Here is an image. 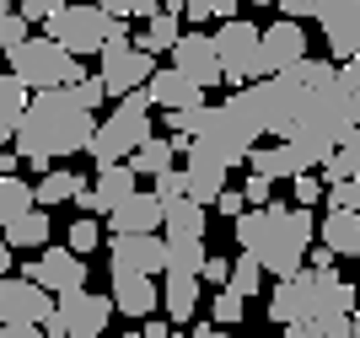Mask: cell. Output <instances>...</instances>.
Segmentation results:
<instances>
[{"label": "cell", "mask_w": 360, "mask_h": 338, "mask_svg": "<svg viewBox=\"0 0 360 338\" xmlns=\"http://www.w3.org/2000/svg\"><path fill=\"white\" fill-rule=\"evenodd\" d=\"M97 103H103V86L97 75L75 81V86H60V91H32L27 97V113L11 134V150L32 167H54L65 156L91 145V129H97Z\"/></svg>", "instance_id": "1"}, {"label": "cell", "mask_w": 360, "mask_h": 338, "mask_svg": "<svg viewBox=\"0 0 360 338\" xmlns=\"http://www.w3.org/2000/svg\"><path fill=\"white\" fill-rule=\"evenodd\" d=\"M317 242V221L312 209L296 204H264V209H242L237 215V247L253 258L264 274L290 280L307 268V252Z\"/></svg>", "instance_id": "2"}, {"label": "cell", "mask_w": 360, "mask_h": 338, "mask_svg": "<svg viewBox=\"0 0 360 338\" xmlns=\"http://www.w3.org/2000/svg\"><path fill=\"white\" fill-rule=\"evenodd\" d=\"M323 311H345L355 317V285L339 280V268H301L290 280H274L269 290V323L296 327L307 317H323Z\"/></svg>", "instance_id": "3"}, {"label": "cell", "mask_w": 360, "mask_h": 338, "mask_svg": "<svg viewBox=\"0 0 360 338\" xmlns=\"http://www.w3.org/2000/svg\"><path fill=\"white\" fill-rule=\"evenodd\" d=\"M44 38H54L70 59H86V54H103L108 44H129V27L113 22L103 6H70L65 0L60 11L44 22Z\"/></svg>", "instance_id": "4"}, {"label": "cell", "mask_w": 360, "mask_h": 338, "mask_svg": "<svg viewBox=\"0 0 360 338\" xmlns=\"http://www.w3.org/2000/svg\"><path fill=\"white\" fill-rule=\"evenodd\" d=\"M146 140H150V97H146V86H140V91H129V97H119V108L91 129L86 156H91V167H108V162L135 156Z\"/></svg>", "instance_id": "5"}, {"label": "cell", "mask_w": 360, "mask_h": 338, "mask_svg": "<svg viewBox=\"0 0 360 338\" xmlns=\"http://www.w3.org/2000/svg\"><path fill=\"white\" fill-rule=\"evenodd\" d=\"M11 75L22 81L27 91H60V86H75V81H86V70H81V59H70L54 38H27L22 48H11Z\"/></svg>", "instance_id": "6"}, {"label": "cell", "mask_w": 360, "mask_h": 338, "mask_svg": "<svg viewBox=\"0 0 360 338\" xmlns=\"http://www.w3.org/2000/svg\"><path fill=\"white\" fill-rule=\"evenodd\" d=\"M210 44H215V59H221V81L231 91L264 81V27L258 22L231 16V22H221V32H210Z\"/></svg>", "instance_id": "7"}, {"label": "cell", "mask_w": 360, "mask_h": 338, "mask_svg": "<svg viewBox=\"0 0 360 338\" xmlns=\"http://www.w3.org/2000/svg\"><path fill=\"white\" fill-rule=\"evenodd\" d=\"M113 301L103 290H75L65 301H54V317L44 323V338H103Z\"/></svg>", "instance_id": "8"}, {"label": "cell", "mask_w": 360, "mask_h": 338, "mask_svg": "<svg viewBox=\"0 0 360 338\" xmlns=\"http://www.w3.org/2000/svg\"><path fill=\"white\" fill-rule=\"evenodd\" d=\"M22 280H32L38 290L49 295H75V290H86V258H75L70 247H44L38 258H27L22 264Z\"/></svg>", "instance_id": "9"}, {"label": "cell", "mask_w": 360, "mask_h": 338, "mask_svg": "<svg viewBox=\"0 0 360 338\" xmlns=\"http://www.w3.org/2000/svg\"><path fill=\"white\" fill-rule=\"evenodd\" d=\"M156 75V59L140 54L135 44H108L103 48V70H97V86H103V97H129V91H140Z\"/></svg>", "instance_id": "10"}, {"label": "cell", "mask_w": 360, "mask_h": 338, "mask_svg": "<svg viewBox=\"0 0 360 338\" xmlns=\"http://www.w3.org/2000/svg\"><path fill=\"white\" fill-rule=\"evenodd\" d=\"M49 317H54V295L38 290L32 280H22V274H6L0 280V327H44Z\"/></svg>", "instance_id": "11"}, {"label": "cell", "mask_w": 360, "mask_h": 338, "mask_svg": "<svg viewBox=\"0 0 360 338\" xmlns=\"http://www.w3.org/2000/svg\"><path fill=\"white\" fill-rule=\"evenodd\" d=\"M167 268V242L162 236H108V274L124 280V274H140V280H156Z\"/></svg>", "instance_id": "12"}, {"label": "cell", "mask_w": 360, "mask_h": 338, "mask_svg": "<svg viewBox=\"0 0 360 338\" xmlns=\"http://www.w3.org/2000/svg\"><path fill=\"white\" fill-rule=\"evenodd\" d=\"M172 70L188 75L199 91H205V86H221V59H215L210 32H183L178 44H172Z\"/></svg>", "instance_id": "13"}, {"label": "cell", "mask_w": 360, "mask_h": 338, "mask_svg": "<svg viewBox=\"0 0 360 338\" xmlns=\"http://www.w3.org/2000/svg\"><path fill=\"white\" fill-rule=\"evenodd\" d=\"M226 193V162H215L210 150L188 145V167H183V199L199 209H210L215 199Z\"/></svg>", "instance_id": "14"}, {"label": "cell", "mask_w": 360, "mask_h": 338, "mask_svg": "<svg viewBox=\"0 0 360 338\" xmlns=\"http://www.w3.org/2000/svg\"><path fill=\"white\" fill-rule=\"evenodd\" d=\"M317 22H323L328 54L339 59V65H349V59L360 54V0H339V6H328Z\"/></svg>", "instance_id": "15"}, {"label": "cell", "mask_w": 360, "mask_h": 338, "mask_svg": "<svg viewBox=\"0 0 360 338\" xmlns=\"http://www.w3.org/2000/svg\"><path fill=\"white\" fill-rule=\"evenodd\" d=\"M307 59V32H301V22H274V27H264V75H280L290 70V65H301Z\"/></svg>", "instance_id": "16"}, {"label": "cell", "mask_w": 360, "mask_h": 338, "mask_svg": "<svg viewBox=\"0 0 360 338\" xmlns=\"http://www.w3.org/2000/svg\"><path fill=\"white\" fill-rule=\"evenodd\" d=\"M108 236H162V204L150 193L124 199L119 209H108Z\"/></svg>", "instance_id": "17"}, {"label": "cell", "mask_w": 360, "mask_h": 338, "mask_svg": "<svg viewBox=\"0 0 360 338\" xmlns=\"http://www.w3.org/2000/svg\"><path fill=\"white\" fill-rule=\"evenodd\" d=\"M146 97H150V108H162V113H183V108H205V91L188 81V75H178L172 65L167 70H156L146 81Z\"/></svg>", "instance_id": "18"}, {"label": "cell", "mask_w": 360, "mask_h": 338, "mask_svg": "<svg viewBox=\"0 0 360 338\" xmlns=\"http://www.w3.org/2000/svg\"><path fill=\"white\" fill-rule=\"evenodd\" d=\"M135 193H140V177L129 172V162H108V167H97V177H91V199H97V215L119 209L124 199H135Z\"/></svg>", "instance_id": "19"}, {"label": "cell", "mask_w": 360, "mask_h": 338, "mask_svg": "<svg viewBox=\"0 0 360 338\" xmlns=\"http://www.w3.org/2000/svg\"><path fill=\"white\" fill-rule=\"evenodd\" d=\"M248 172L264 177V183H296L307 167H301V156L285 145V140H274V145H253V156H248Z\"/></svg>", "instance_id": "20"}, {"label": "cell", "mask_w": 360, "mask_h": 338, "mask_svg": "<svg viewBox=\"0 0 360 338\" xmlns=\"http://www.w3.org/2000/svg\"><path fill=\"white\" fill-rule=\"evenodd\" d=\"M113 311L119 317H150V311L162 306V285L156 280H140V274H124V280H113Z\"/></svg>", "instance_id": "21"}, {"label": "cell", "mask_w": 360, "mask_h": 338, "mask_svg": "<svg viewBox=\"0 0 360 338\" xmlns=\"http://www.w3.org/2000/svg\"><path fill=\"white\" fill-rule=\"evenodd\" d=\"M317 247H328L333 258H360V215L349 209H328L317 226Z\"/></svg>", "instance_id": "22"}, {"label": "cell", "mask_w": 360, "mask_h": 338, "mask_svg": "<svg viewBox=\"0 0 360 338\" xmlns=\"http://www.w3.org/2000/svg\"><path fill=\"white\" fill-rule=\"evenodd\" d=\"M183 38V22L178 16H167V11H156V16H146V22H140V32H129V44L140 48V54H172V44H178Z\"/></svg>", "instance_id": "23"}, {"label": "cell", "mask_w": 360, "mask_h": 338, "mask_svg": "<svg viewBox=\"0 0 360 338\" xmlns=\"http://www.w3.org/2000/svg\"><path fill=\"white\" fill-rule=\"evenodd\" d=\"M178 150H188V140H162V134H150L146 145L135 150V156H129V172H146V177H162V172H172V162H178Z\"/></svg>", "instance_id": "24"}, {"label": "cell", "mask_w": 360, "mask_h": 338, "mask_svg": "<svg viewBox=\"0 0 360 338\" xmlns=\"http://www.w3.org/2000/svg\"><path fill=\"white\" fill-rule=\"evenodd\" d=\"M205 226H210V215L199 204H188V199L162 209V236L167 242H205Z\"/></svg>", "instance_id": "25"}, {"label": "cell", "mask_w": 360, "mask_h": 338, "mask_svg": "<svg viewBox=\"0 0 360 338\" xmlns=\"http://www.w3.org/2000/svg\"><path fill=\"white\" fill-rule=\"evenodd\" d=\"M49 231H54V226H49V209H27V215H22V221H11L6 226V231H0V242H6V247H49Z\"/></svg>", "instance_id": "26"}, {"label": "cell", "mask_w": 360, "mask_h": 338, "mask_svg": "<svg viewBox=\"0 0 360 338\" xmlns=\"http://www.w3.org/2000/svg\"><path fill=\"white\" fill-rule=\"evenodd\" d=\"M75 188H81V177L70 172V167H49L44 183L32 188V204L49 209V204H65V199H75Z\"/></svg>", "instance_id": "27"}, {"label": "cell", "mask_w": 360, "mask_h": 338, "mask_svg": "<svg viewBox=\"0 0 360 338\" xmlns=\"http://www.w3.org/2000/svg\"><path fill=\"white\" fill-rule=\"evenodd\" d=\"M27 209H38V204H32V188L22 183V172H16V177H0V231H6L11 221H22Z\"/></svg>", "instance_id": "28"}, {"label": "cell", "mask_w": 360, "mask_h": 338, "mask_svg": "<svg viewBox=\"0 0 360 338\" xmlns=\"http://www.w3.org/2000/svg\"><path fill=\"white\" fill-rule=\"evenodd\" d=\"M27 97L32 91L16 81V75H0V129L16 134V124H22V113H27Z\"/></svg>", "instance_id": "29"}, {"label": "cell", "mask_w": 360, "mask_h": 338, "mask_svg": "<svg viewBox=\"0 0 360 338\" xmlns=\"http://www.w3.org/2000/svg\"><path fill=\"white\" fill-rule=\"evenodd\" d=\"M285 338H349V317H345V311H323V317L296 323Z\"/></svg>", "instance_id": "30"}, {"label": "cell", "mask_w": 360, "mask_h": 338, "mask_svg": "<svg viewBox=\"0 0 360 338\" xmlns=\"http://www.w3.org/2000/svg\"><path fill=\"white\" fill-rule=\"evenodd\" d=\"M65 247H70L75 258H86L91 247H103V226H97V215H81V221L65 231Z\"/></svg>", "instance_id": "31"}, {"label": "cell", "mask_w": 360, "mask_h": 338, "mask_svg": "<svg viewBox=\"0 0 360 338\" xmlns=\"http://www.w3.org/2000/svg\"><path fill=\"white\" fill-rule=\"evenodd\" d=\"M226 290H237L242 301H248L253 290H264V268H258L248 252H237V264H231V280H226Z\"/></svg>", "instance_id": "32"}, {"label": "cell", "mask_w": 360, "mask_h": 338, "mask_svg": "<svg viewBox=\"0 0 360 338\" xmlns=\"http://www.w3.org/2000/svg\"><path fill=\"white\" fill-rule=\"evenodd\" d=\"M91 6H103L113 22H146L162 11V0H91Z\"/></svg>", "instance_id": "33"}, {"label": "cell", "mask_w": 360, "mask_h": 338, "mask_svg": "<svg viewBox=\"0 0 360 338\" xmlns=\"http://www.w3.org/2000/svg\"><path fill=\"white\" fill-rule=\"evenodd\" d=\"M242 311H248V301H242L237 290H215V301H210V317H215V327H231V323H242Z\"/></svg>", "instance_id": "34"}, {"label": "cell", "mask_w": 360, "mask_h": 338, "mask_svg": "<svg viewBox=\"0 0 360 338\" xmlns=\"http://www.w3.org/2000/svg\"><path fill=\"white\" fill-rule=\"evenodd\" d=\"M349 177H360V156L339 145L328 162H323V183H349Z\"/></svg>", "instance_id": "35"}, {"label": "cell", "mask_w": 360, "mask_h": 338, "mask_svg": "<svg viewBox=\"0 0 360 338\" xmlns=\"http://www.w3.org/2000/svg\"><path fill=\"white\" fill-rule=\"evenodd\" d=\"M32 38V22H22V16H0V54H11V48H22Z\"/></svg>", "instance_id": "36"}, {"label": "cell", "mask_w": 360, "mask_h": 338, "mask_svg": "<svg viewBox=\"0 0 360 338\" xmlns=\"http://www.w3.org/2000/svg\"><path fill=\"white\" fill-rule=\"evenodd\" d=\"M317 199H323V177H317V172H301L296 183H290V204H296V209H312Z\"/></svg>", "instance_id": "37"}, {"label": "cell", "mask_w": 360, "mask_h": 338, "mask_svg": "<svg viewBox=\"0 0 360 338\" xmlns=\"http://www.w3.org/2000/svg\"><path fill=\"white\" fill-rule=\"evenodd\" d=\"M274 6H280L285 22H307V16H323L328 6H339V0H274Z\"/></svg>", "instance_id": "38"}, {"label": "cell", "mask_w": 360, "mask_h": 338, "mask_svg": "<svg viewBox=\"0 0 360 338\" xmlns=\"http://www.w3.org/2000/svg\"><path fill=\"white\" fill-rule=\"evenodd\" d=\"M328 209H349V215H360V177H349V183H328Z\"/></svg>", "instance_id": "39"}, {"label": "cell", "mask_w": 360, "mask_h": 338, "mask_svg": "<svg viewBox=\"0 0 360 338\" xmlns=\"http://www.w3.org/2000/svg\"><path fill=\"white\" fill-rule=\"evenodd\" d=\"M150 199H156L162 209H167V204H178V199H183V172H178V167L156 177V188H150Z\"/></svg>", "instance_id": "40"}, {"label": "cell", "mask_w": 360, "mask_h": 338, "mask_svg": "<svg viewBox=\"0 0 360 338\" xmlns=\"http://www.w3.org/2000/svg\"><path fill=\"white\" fill-rule=\"evenodd\" d=\"M60 6H65V0H11V11L22 16V22H49Z\"/></svg>", "instance_id": "41"}, {"label": "cell", "mask_w": 360, "mask_h": 338, "mask_svg": "<svg viewBox=\"0 0 360 338\" xmlns=\"http://www.w3.org/2000/svg\"><path fill=\"white\" fill-rule=\"evenodd\" d=\"M242 204H248V209H264V204H269V193H274V183H264V177H253V172H248V183H242Z\"/></svg>", "instance_id": "42"}, {"label": "cell", "mask_w": 360, "mask_h": 338, "mask_svg": "<svg viewBox=\"0 0 360 338\" xmlns=\"http://www.w3.org/2000/svg\"><path fill=\"white\" fill-rule=\"evenodd\" d=\"M226 280H231V264H226V258H205V268H199V285H221V290H226Z\"/></svg>", "instance_id": "43"}, {"label": "cell", "mask_w": 360, "mask_h": 338, "mask_svg": "<svg viewBox=\"0 0 360 338\" xmlns=\"http://www.w3.org/2000/svg\"><path fill=\"white\" fill-rule=\"evenodd\" d=\"M215 209H221V215H231V221H237V215H242V209H248V204H242V193H237V188H226L221 199H215Z\"/></svg>", "instance_id": "44"}, {"label": "cell", "mask_w": 360, "mask_h": 338, "mask_svg": "<svg viewBox=\"0 0 360 338\" xmlns=\"http://www.w3.org/2000/svg\"><path fill=\"white\" fill-rule=\"evenodd\" d=\"M172 338H226L215 323H199V327H172Z\"/></svg>", "instance_id": "45"}, {"label": "cell", "mask_w": 360, "mask_h": 338, "mask_svg": "<svg viewBox=\"0 0 360 338\" xmlns=\"http://www.w3.org/2000/svg\"><path fill=\"white\" fill-rule=\"evenodd\" d=\"M140 338H172V323H167V317H150V323L140 327Z\"/></svg>", "instance_id": "46"}, {"label": "cell", "mask_w": 360, "mask_h": 338, "mask_svg": "<svg viewBox=\"0 0 360 338\" xmlns=\"http://www.w3.org/2000/svg\"><path fill=\"white\" fill-rule=\"evenodd\" d=\"M16 167H22V156H16V150H0V177H16Z\"/></svg>", "instance_id": "47"}, {"label": "cell", "mask_w": 360, "mask_h": 338, "mask_svg": "<svg viewBox=\"0 0 360 338\" xmlns=\"http://www.w3.org/2000/svg\"><path fill=\"white\" fill-rule=\"evenodd\" d=\"M6 274H11V247L0 242V280H6Z\"/></svg>", "instance_id": "48"}, {"label": "cell", "mask_w": 360, "mask_h": 338, "mask_svg": "<svg viewBox=\"0 0 360 338\" xmlns=\"http://www.w3.org/2000/svg\"><path fill=\"white\" fill-rule=\"evenodd\" d=\"M349 338H360V311H355V317H349Z\"/></svg>", "instance_id": "49"}, {"label": "cell", "mask_w": 360, "mask_h": 338, "mask_svg": "<svg viewBox=\"0 0 360 338\" xmlns=\"http://www.w3.org/2000/svg\"><path fill=\"white\" fill-rule=\"evenodd\" d=\"M103 338H108V333H103ZM113 338H140V333H113Z\"/></svg>", "instance_id": "50"}, {"label": "cell", "mask_w": 360, "mask_h": 338, "mask_svg": "<svg viewBox=\"0 0 360 338\" xmlns=\"http://www.w3.org/2000/svg\"><path fill=\"white\" fill-rule=\"evenodd\" d=\"M248 6H274V0H248Z\"/></svg>", "instance_id": "51"}, {"label": "cell", "mask_w": 360, "mask_h": 338, "mask_svg": "<svg viewBox=\"0 0 360 338\" xmlns=\"http://www.w3.org/2000/svg\"><path fill=\"white\" fill-rule=\"evenodd\" d=\"M6 140H11V134H6V129H0V150H6Z\"/></svg>", "instance_id": "52"}, {"label": "cell", "mask_w": 360, "mask_h": 338, "mask_svg": "<svg viewBox=\"0 0 360 338\" xmlns=\"http://www.w3.org/2000/svg\"><path fill=\"white\" fill-rule=\"evenodd\" d=\"M70 6H91V0H70Z\"/></svg>", "instance_id": "53"}, {"label": "cell", "mask_w": 360, "mask_h": 338, "mask_svg": "<svg viewBox=\"0 0 360 338\" xmlns=\"http://www.w3.org/2000/svg\"><path fill=\"white\" fill-rule=\"evenodd\" d=\"M355 290H360V280H355Z\"/></svg>", "instance_id": "54"}]
</instances>
